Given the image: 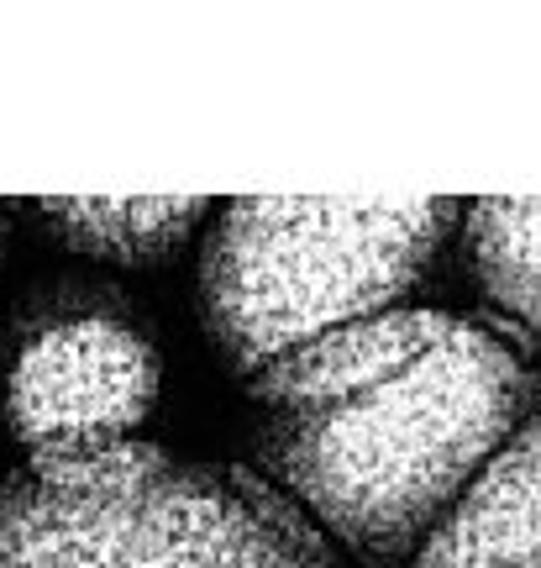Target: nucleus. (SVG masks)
<instances>
[{
    "mask_svg": "<svg viewBox=\"0 0 541 568\" xmlns=\"http://www.w3.org/2000/svg\"><path fill=\"white\" fill-rule=\"evenodd\" d=\"M537 374L473 322H452L421 364L316 410H274L258 464L326 537L395 564L452 516L462 485L537 416Z\"/></svg>",
    "mask_w": 541,
    "mask_h": 568,
    "instance_id": "1",
    "label": "nucleus"
},
{
    "mask_svg": "<svg viewBox=\"0 0 541 568\" xmlns=\"http://www.w3.org/2000/svg\"><path fill=\"white\" fill-rule=\"evenodd\" d=\"M0 568H337L321 531L237 468L147 443L27 453L0 479Z\"/></svg>",
    "mask_w": 541,
    "mask_h": 568,
    "instance_id": "2",
    "label": "nucleus"
},
{
    "mask_svg": "<svg viewBox=\"0 0 541 568\" xmlns=\"http://www.w3.org/2000/svg\"><path fill=\"white\" fill-rule=\"evenodd\" d=\"M452 222V201H232L205 243V326L226 364L258 374L337 326L384 316Z\"/></svg>",
    "mask_w": 541,
    "mask_h": 568,
    "instance_id": "3",
    "label": "nucleus"
},
{
    "mask_svg": "<svg viewBox=\"0 0 541 568\" xmlns=\"http://www.w3.org/2000/svg\"><path fill=\"white\" fill-rule=\"evenodd\" d=\"M159 358L132 326L74 316L42 326L17 353L6 416L27 453L132 443V426L153 410Z\"/></svg>",
    "mask_w": 541,
    "mask_h": 568,
    "instance_id": "4",
    "label": "nucleus"
},
{
    "mask_svg": "<svg viewBox=\"0 0 541 568\" xmlns=\"http://www.w3.org/2000/svg\"><path fill=\"white\" fill-rule=\"evenodd\" d=\"M458 316L437 311H384L368 322L337 326L316 343L295 347L253 374V400L268 410H316L353 400L363 389L395 379L400 368L421 364L426 353L452 332Z\"/></svg>",
    "mask_w": 541,
    "mask_h": 568,
    "instance_id": "5",
    "label": "nucleus"
},
{
    "mask_svg": "<svg viewBox=\"0 0 541 568\" xmlns=\"http://www.w3.org/2000/svg\"><path fill=\"white\" fill-rule=\"evenodd\" d=\"M541 527V410L516 432L494 464L468 485L452 516L441 521L416 568H500Z\"/></svg>",
    "mask_w": 541,
    "mask_h": 568,
    "instance_id": "6",
    "label": "nucleus"
},
{
    "mask_svg": "<svg viewBox=\"0 0 541 568\" xmlns=\"http://www.w3.org/2000/svg\"><path fill=\"white\" fill-rule=\"evenodd\" d=\"M201 216V195H53L42 201V222L63 243L111 264H153Z\"/></svg>",
    "mask_w": 541,
    "mask_h": 568,
    "instance_id": "7",
    "label": "nucleus"
},
{
    "mask_svg": "<svg viewBox=\"0 0 541 568\" xmlns=\"http://www.w3.org/2000/svg\"><path fill=\"white\" fill-rule=\"evenodd\" d=\"M468 247L489 301L541 332V201H479Z\"/></svg>",
    "mask_w": 541,
    "mask_h": 568,
    "instance_id": "8",
    "label": "nucleus"
},
{
    "mask_svg": "<svg viewBox=\"0 0 541 568\" xmlns=\"http://www.w3.org/2000/svg\"><path fill=\"white\" fill-rule=\"evenodd\" d=\"M500 568H541V527L531 531V542H525V548L516 552L510 564H500Z\"/></svg>",
    "mask_w": 541,
    "mask_h": 568,
    "instance_id": "9",
    "label": "nucleus"
}]
</instances>
